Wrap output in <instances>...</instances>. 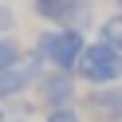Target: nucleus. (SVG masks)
<instances>
[{
  "label": "nucleus",
  "instance_id": "423d86ee",
  "mask_svg": "<svg viewBox=\"0 0 122 122\" xmlns=\"http://www.w3.org/2000/svg\"><path fill=\"white\" fill-rule=\"evenodd\" d=\"M71 4H75V0H32V12H36L40 20H51V24L63 28V20H67V12H71Z\"/></svg>",
  "mask_w": 122,
  "mask_h": 122
},
{
  "label": "nucleus",
  "instance_id": "9d476101",
  "mask_svg": "<svg viewBox=\"0 0 122 122\" xmlns=\"http://www.w3.org/2000/svg\"><path fill=\"white\" fill-rule=\"evenodd\" d=\"M12 24H16L12 8H0V32H12Z\"/></svg>",
  "mask_w": 122,
  "mask_h": 122
},
{
  "label": "nucleus",
  "instance_id": "0eeeda50",
  "mask_svg": "<svg viewBox=\"0 0 122 122\" xmlns=\"http://www.w3.org/2000/svg\"><path fill=\"white\" fill-rule=\"evenodd\" d=\"M20 63H24V51H20V43L12 40V36H4V40H0V71L20 67Z\"/></svg>",
  "mask_w": 122,
  "mask_h": 122
},
{
  "label": "nucleus",
  "instance_id": "9b49d317",
  "mask_svg": "<svg viewBox=\"0 0 122 122\" xmlns=\"http://www.w3.org/2000/svg\"><path fill=\"white\" fill-rule=\"evenodd\" d=\"M0 122H4V102H0Z\"/></svg>",
  "mask_w": 122,
  "mask_h": 122
},
{
  "label": "nucleus",
  "instance_id": "1a4fd4ad",
  "mask_svg": "<svg viewBox=\"0 0 122 122\" xmlns=\"http://www.w3.org/2000/svg\"><path fill=\"white\" fill-rule=\"evenodd\" d=\"M43 122H83V118H79L75 106H59V110H47V118H43Z\"/></svg>",
  "mask_w": 122,
  "mask_h": 122
},
{
  "label": "nucleus",
  "instance_id": "39448f33",
  "mask_svg": "<svg viewBox=\"0 0 122 122\" xmlns=\"http://www.w3.org/2000/svg\"><path fill=\"white\" fill-rule=\"evenodd\" d=\"M87 106H91V114L102 118V122H122V87L118 83H114V87H91Z\"/></svg>",
  "mask_w": 122,
  "mask_h": 122
},
{
  "label": "nucleus",
  "instance_id": "7ed1b4c3",
  "mask_svg": "<svg viewBox=\"0 0 122 122\" xmlns=\"http://www.w3.org/2000/svg\"><path fill=\"white\" fill-rule=\"evenodd\" d=\"M75 71H51L40 79V102L47 110H59V106H71L75 102Z\"/></svg>",
  "mask_w": 122,
  "mask_h": 122
},
{
  "label": "nucleus",
  "instance_id": "6e6552de",
  "mask_svg": "<svg viewBox=\"0 0 122 122\" xmlns=\"http://www.w3.org/2000/svg\"><path fill=\"white\" fill-rule=\"evenodd\" d=\"M98 40H106L110 47H118V51H122V12H114V16H106V20H102Z\"/></svg>",
  "mask_w": 122,
  "mask_h": 122
},
{
  "label": "nucleus",
  "instance_id": "f03ea898",
  "mask_svg": "<svg viewBox=\"0 0 122 122\" xmlns=\"http://www.w3.org/2000/svg\"><path fill=\"white\" fill-rule=\"evenodd\" d=\"M75 75H79L83 83H91V87H114V83L122 79V51L110 47L106 40L87 43L79 67H75Z\"/></svg>",
  "mask_w": 122,
  "mask_h": 122
},
{
  "label": "nucleus",
  "instance_id": "f8f14e48",
  "mask_svg": "<svg viewBox=\"0 0 122 122\" xmlns=\"http://www.w3.org/2000/svg\"><path fill=\"white\" fill-rule=\"evenodd\" d=\"M114 4H118V12H122V0H114Z\"/></svg>",
  "mask_w": 122,
  "mask_h": 122
},
{
  "label": "nucleus",
  "instance_id": "f257e3e1",
  "mask_svg": "<svg viewBox=\"0 0 122 122\" xmlns=\"http://www.w3.org/2000/svg\"><path fill=\"white\" fill-rule=\"evenodd\" d=\"M87 51V36L79 28H51V32H40L36 36V51L32 55L40 63L55 67V71H75Z\"/></svg>",
  "mask_w": 122,
  "mask_h": 122
},
{
  "label": "nucleus",
  "instance_id": "20e7f679",
  "mask_svg": "<svg viewBox=\"0 0 122 122\" xmlns=\"http://www.w3.org/2000/svg\"><path fill=\"white\" fill-rule=\"evenodd\" d=\"M40 59L32 55V63H20V67H8V71H0V102H4V98H16V95H24L28 91V83H36L40 79Z\"/></svg>",
  "mask_w": 122,
  "mask_h": 122
}]
</instances>
